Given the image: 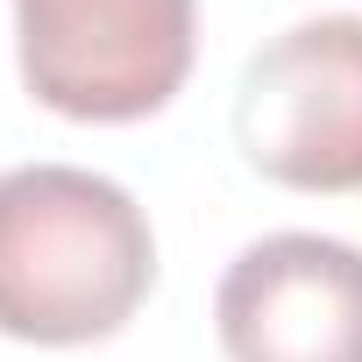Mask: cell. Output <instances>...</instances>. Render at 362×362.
Wrapping results in <instances>:
<instances>
[{"instance_id": "cell-1", "label": "cell", "mask_w": 362, "mask_h": 362, "mask_svg": "<svg viewBox=\"0 0 362 362\" xmlns=\"http://www.w3.org/2000/svg\"><path fill=\"white\" fill-rule=\"evenodd\" d=\"M149 284L156 242L114 177L78 163L0 170V334L43 348L107 341Z\"/></svg>"}, {"instance_id": "cell-2", "label": "cell", "mask_w": 362, "mask_h": 362, "mask_svg": "<svg viewBox=\"0 0 362 362\" xmlns=\"http://www.w3.org/2000/svg\"><path fill=\"white\" fill-rule=\"evenodd\" d=\"M235 135L291 192H362V15H320L263 43L235 93Z\"/></svg>"}, {"instance_id": "cell-3", "label": "cell", "mask_w": 362, "mask_h": 362, "mask_svg": "<svg viewBox=\"0 0 362 362\" xmlns=\"http://www.w3.org/2000/svg\"><path fill=\"white\" fill-rule=\"evenodd\" d=\"M22 86L71 121H142L192 71V0H15Z\"/></svg>"}, {"instance_id": "cell-4", "label": "cell", "mask_w": 362, "mask_h": 362, "mask_svg": "<svg viewBox=\"0 0 362 362\" xmlns=\"http://www.w3.org/2000/svg\"><path fill=\"white\" fill-rule=\"evenodd\" d=\"M214 327L228 362H362V249L334 235L249 242L214 291Z\"/></svg>"}]
</instances>
